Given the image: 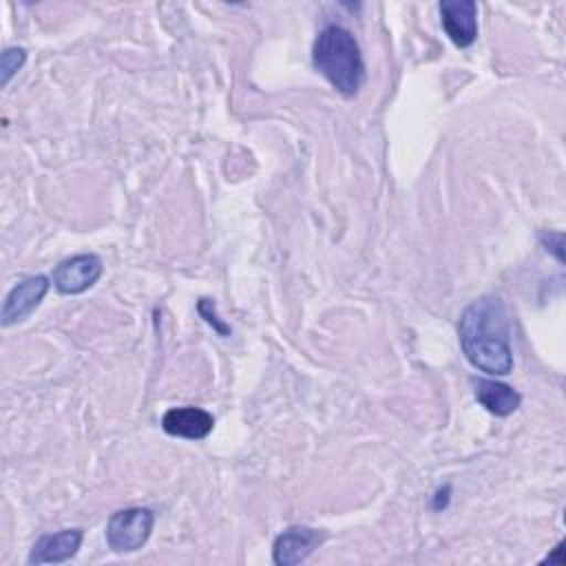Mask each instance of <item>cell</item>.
Listing matches in <instances>:
<instances>
[{
	"label": "cell",
	"instance_id": "4fadbf2b",
	"mask_svg": "<svg viewBox=\"0 0 566 566\" xmlns=\"http://www.w3.org/2000/svg\"><path fill=\"white\" fill-rule=\"evenodd\" d=\"M542 241L546 245V250H551L555 254L557 261H564V254H562V243H564V234L562 232H544L542 234Z\"/></svg>",
	"mask_w": 566,
	"mask_h": 566
},
{
	"label": "cell",
	"instance_id": "3957f363",
	"mask_svg": "<svg viewBox=\"0 0 566 566\" xmlns=\"http://www.w3.org/2000/svg\"><path fill=\"white\" fill-rule=\"evenodd\" d=\"M155 526V513L146 506L115 511L106 522V542L115 553L139 551Z\"/></svg>",
	"mask_w": 566,
	"mask_h": 566
},
{
	"label": "cell",
	"instance_id": "7a4b0ae2",
	"mask_svg": "<svg viewBox=\"0 0 566 566\" xmlns=\"http://www.w3.org/2000/svg\"><path fill=\"white\" fill-rule=\"evenodd\" d=\"M312 64L345 97H354L365 84L360 46L340 24H327L318 31L312 46Z\"/></svg>",
	"mask_w": 566,
	"mask_h": 566
},
{
	"label": "cell",
	"instance_id": "8fae6325",
	"mask_svg": "<svg viewBox=\"0 0 566 566\" xmlns=\"http://www.w3.org/2000/svg\"><path fill=\"white\" fill-rule=\"evenodd\" d=\"M24 62H27V51L22 46H9L2 51V55H0L2 86H7L11 82V77L22 69Z\"/></svg>",
	"mask_w": 566,
	"mask_h": 566
},
{
	"label": "cell",
	"instance_id": "5b68a950",
	"mask_svg": "<svg viewBox=\"0 0 566 566\" xmlns=\"http://www.w3.org/2000/svg\"><path fill=\"white\" fill-rule=\"evenodd\" d=\"M49 287H51V281L44 274H33V276H27L20 283H15L9 290L4 305H2V314H0L2 327H11V325L29 318L31 312H35L40 307V303L44 301Z\"/></svg>",
	"mask_w": 566,
	"mask_h": 566
},
{
	"label": "cell",
	"instance_id": "ba28073f",
	"mask_svg": "<svg viewBox=\"0 0 566 566\" xmlns=\"http://www.w3.org/2000/svg\"><path fill=\"white\" fill-rule=\"evenodd\" d=\"M84 539L82 528H62L57 533H44L31 546L27 562L38 564H62L77 555Z\"/></svg>",
	"mask_w": 566,
	"mask_h": 566
},
{
	"label": "cell",
	"instance_id": "7c38bea8",
	"mask_svg": "<svg viewBox=\"0 0 566 566\" xmlns=\"http://www.w3.org/2000/svg\"><path fill=\"white\" fill-rule=\"evenodd\" d=\"M197 312L203 316V321L208 323V325H212V329L217 332V334H221V336H230V325H226L223 321H219V316H217V305H214V301H210V298H199V303H197Z\"/></svg>",
	"mask_w": 566,
	"mask_h": 566
},
{
	"label": "cell",
	"instance_id": "6da1fadb",
	"mask_svg": "<svg viewBox=\"0 0 566 566\" xmlns=\"http://www.w3.org/2000/svg\"><path fill=\"white\" fill-rule=\"evenodd\" d=\"M460 347L467 360L491 376H506L513 369L511 325L504 301L486 294L471 301L458 323Z\"/></svg>",
	"mask_w": 566,
	"mask_h": 566
},
{
	"label": "cell",
	"instance_id": "30bf717a",
	"mask_svg": "<svg viewBox=\"0 0 566 566\" xmlns=\"http://www.w3.org/2000/svg\"><path fill=\"white\" fill-rule=\"evenodd\" d=\"M473 394L475 400L493 416H511L520 409L522 405V396L520 391H515L511 385L500 382V380H491V378H478L473 380Z\"/></svg>",
	"mask_w": 566,
	"mask_h": 566
},
{
	"label": "cell",
	"instance_id": "9c48e42d",
	"mask_svg": "<svg viewBox=\"0 0 566 566\" xmlns=\"http://www.w3.org/2000/svg\"><path fill=\"white\" fill-rule=\"evenodd\" d=\"M214 427L212 413L201 407H172L161 418V429L168 436L186 440H203Z\"/></svg>",
	"mask_w": 566,
	"mask_h": 566
},
{
	"label": "cell",
	"instance_id": "277c9868",
	"mask_svg": "<svg viewBox=\"0 0 566 566\" xmlns=\"http://www.w3.org/2000/svg\"><path fill=\"white\" fill-rule=\"evenodd\" d=\"M102 259L93 252L75 254L60 261L53 270V285L60 294H82L93 287L102 276Z\"/></svg>",
	"mask_w": 566,
	"mask_h": 566
},
{
	"label": "cell",
	"instance_id": "52a82bcc",
	"mask_svg": "<svg viewBox=\"0 0 566 566\" xmlns=\"http://www.w3.org/2000/svg\"><path fill=\"white\" fill-rule=\"evenodd\" d=\"M438 11L442 29L455 46L467 49L478 40V4L473 0H442Z\"/></svg>",
	"mask_w": 566,
	"mask_h": 566
},
{
	"label": "cell",
	"instance_id": "8992f818",
	"mask_svg": "<svg viewBox=\"0 0 566 566\" xmlns=\"http://www.w3.org/2000/svg\"><path fill=\"white\" fill-rule=\"evenodd\" d=\"M325 539V533L312 526L294 524L276 535L272 544V559L276 566H296L305 562L314 548Z\"/></svg>",
	"mask_w": 566,
	"mask_h": 566
}]
</instances>
